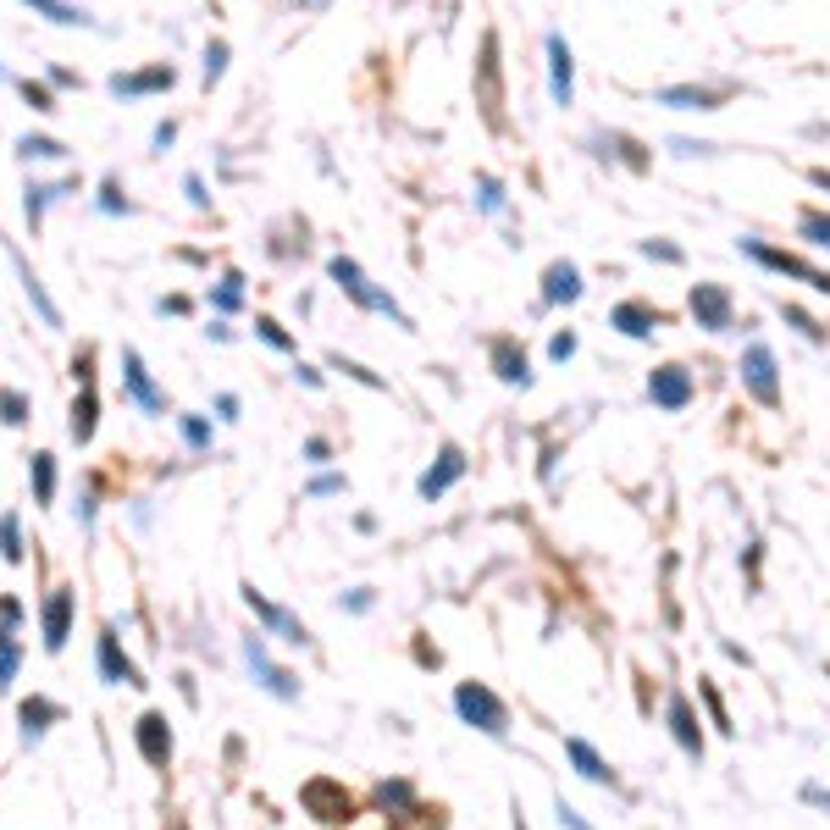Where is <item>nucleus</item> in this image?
Returning <instances> with one entry per match:
<instances>
[{"instance_id": "f257e3e1", "label": "nucleus", "mask_w": 830, "mask_h": 830, "mask_svg": "<svg viewBox=\"0 0 830 830\" xmlns=\"http://www.w3.org/2000/svg\"><path fill=\"white\" fill-rule=\"evenodd\" d=\"M476 111H482V122L493 133L510 128V117H504V61H498V28H487L482 50H476Z\"/></svg>"}, {"instance_id": "f03ea898", "label": "nucleus", "mask_w": 830, "mask_h": 830, "mask_svg": "<svg viewBox=\"0 0 830 830\" xmlns=\"http://www.w3.org/2000/svg\"><path fill=\"white\" fill-rule=\"evenodd\" d=\"M454 709H460V720L476 725L482 736H504L510 731V709H504L498 692H487L482 681H460V687H454Z\"/></svg>"}, {"instance_id": "7ed1b4c3", "label": "nucleus", "mask_w": 830, "mask_h": 830, "mask_svg": "<svg viewBox=\"0 0 830 830\" xmlns=\"http://www.w3.org/2000/svg\"><path fill=\"white\" fill-rule=\"evenodd\" d=\"M299 808H305L310 819H321V825H349V819L360 814L355 797H349L338 781H327V775H310V781L299 786Z\"/></svg>"}, {"instance_id": "20e7f679", "label": "nucleus", "mask_w": 830, "mask_h": 830, "mask_svg": "<svg viewBox=\"0 0 830 830\" xmlns=\"http://www.w3.org/2000/svg\"><path fill=\"white\" fill-rule=\"evenodd\" d=\"M327 277H332V283H338V288H344V294L355 299V305H366V310H382V316H393V321H399V327H410V316H404V310L393 305V294H382V288H371V277L360 272L355 261H344V255H332V261H327Z\"/></svg>"}, {"instance_id": "39448f33", "label": "nucleus", "mask_w": 830, "mask_h": 830, "mask_svg": "<svg viewBox=\"0 0 830 830\" xmlns=\"http://www.w3.org/2000/svg\"><path fill=\"white\" fill-rule=\"evenodd\" d=\"M742 388L753 393V399L764 404V410H781V377H775V355L770 344H747L742 349Z\"/></svg>"}, {"instance_id": "423d86ee", "label": "nucleus", "mask_w": 830, "mask_h": 830, "mask_svg": "<svg viewBox=\"0 0 830 830\" xmlns=\"http://www.w3.org/2000/svg\"><path fill=\"white\" fill-rule=\"evenodd\" d=\"M747 255L759 266H770V272H781V277H797V283H808L814 294H830V272H819V266H808L803 255H786V249H770V244H759V238H747Z\"/></svg>"}, {"instance_id": "0eeeda50", "label": "nucleus", "mask_w": 830, "mask_h": 830, "mask_svg": "<svg viewBox=\"0 0 830 830\" xmlns=\"http://www.w3.org/2000/svg\"><path fill=\"white\" fill-rule=\"evenodd\" d=\"M687 310H692V321H698L703 332H725V327H736L731 288H720V283H692Z\"/></svg>"}, {"instance_id": "6e6552de", "label": "nucleus", "mask_w": 830, "mask_h": 830, "mask_svg": "<svg viewBox=\"0 0 830 830\" xmlns=\"http://www.w3.org/2000/svg\"><path fill=\"white\" fill-rule=\"evenodd\" d=\"M659 106L670 111H720L725 100H731V83H670V89H659Z\"/></svg>"}, {"instance_id": "1a4fd4ad", "label": "nucleus", "mask_w": 830, "mask_h": 830, "mask_svg": "<svg viewBox=\"0 0 830 830\" xmlns=\"http://www.w3.org/2000/svg\"><path fill=\"white\" fill-rule=\"evenodd\" d=\"M692 371L687 366H676V360H670V366H653L648 371V399L659 404V410H687L692 404Z\"/></svg>"}, {"instance_id": "9d476101", "label": "nucleus", "mask_w": 830, "mask_h": 830, "mask_svg": "<svg viewBox=\"0 0 830 830\" xmlns=\"http://www.w3.org/2000/svg\"><path fill=\"white\" fill-rule=\"evenodd\" d=\"M487 360H493L498 382H510V388H526V382H532V360H526L521 338H510V332H498L493 344H487Z\"/></svg>"}, {"instance_id": "9b49d317", "label": "nucleus", "mask_w": 830, "mask_h": 830, "mask_svg": "<svg viewBox=\"0 0 830 830\" xmlns=\"http://www.w3.org/2000/svg\"><path fill=\"white\" fill-rule=\"evenodd\" d=\"M244 659H249V670L261 676V687L272 692V698H283V703H288V698H299V681L288 676L283 664H272V653H266V642H261V637H249V642H244Z\"/></svg>"}, {"instance_id": "f8f14e48", "label": "nucleus", "mask_w": 830, "mask_h": 830, "mask_svg": "<svg viewBox=\"0 0 830 830\" xmlns=\"http://www.w3.org/2000/svg\"><path fill=\"white\" fill-rule=\"evenodd\" d=\"M565 759L576 764L581 781H593V786H609V792H620V775L604 764V753H598L593 742H581V736H565Z\"/></svg>"}, {"instance_id": "ddd939ff", "label": "nucleus", "mask_w": 830, "mask_h": 830, "mask_svg": "<svg viewBox=\"0 0 830 830\" xmlns=\"http://www.w3.org/2000/svg\"><path fill=\"white\" fill-rule=\"evenodd\" d=\"M548 89H554V106L576 100V61H570L565 34H548Z\"/></svg>"}, {"instance_id": "4468645a", "label": "nucleus", "mask_w": 830, "mask_h": 830, "mask_svg": "<svg viewBox=\"0 0 830 830\" xmlns=\"http://www.w3.org/2000/svg\"><path fill=\"white\" fill-rule=\"evenodd\" d=\"M659 321H664V310L648 305V299H620V305L609 310V327H620L626 338H653Z\"/></svg>"}, {"instance_id": "2eb2a0df", "label": "nucleus", "mask_w": 830, "mask_h": 830, "mask_svg": "<svg viewBox=\"0 0 830 830\" xmlns=\"http://www.w3.org/2000/svg\"><path fill=\"white\" fill-rule=\"evenodd\" d=\"M122 382H128L133 404H139L144 415H161V410H166V399H161V388L150 382V371H144L139 349H122Z\"/></svg>"}, {"instance_id": "dca6fc26", "label": "nucleus", "mask_w": 830, "mask_h": 830, "mask_svg": "<svg viewBox=\"0 0 830 830\" xmlns=\"http://www.w3.org/2000/svg\"><path fill=\"white\" fill-rule=\"evenodd\" d=\"M172 83H178V72H172V67H166V61H161V67L128 72V78H122V72H117V78H111L106 89H111V95H117V100H139V95H161V89H172Z\"/></svg>"}, {"instance_id": "f3484780", "label": "nucleus", "mask_w": 830, "mask_h": 830, "mask_svg": "<svg viewBox=\"0 0 830 830\" xmlns=\"http://www.w3.org/2000/svg\"><path fill=\"white\" fill-rule=\"evenodd\" d=\"M664 720H670V736L681 742V753H687V759H703V731H698V714H692L687 692H670V709H664Z\"/></svg>"}, {"instance_id": "a211bd4d", "label": "nucleus", "mask_w": 830, "mask_h": 830, "mask_svg": "<svg viewBox=\"0 0 830 830\" xmlns=\"http://www.w3.org/2000/svg\"><path fill=\"white\" fill-rule=\"evenodd\" d=\"M460 476H465V449H460V443H443L438 465H432V471L421 476V482H415V487H421V498H427V504H432V498H443L454 482H460Z\"/></svg>"}, {"instance_id": "6ab92c4d", "label": "nucleus", "mask_w": 830, "mask_h": 830, "mask_svg": "<svg viewBox=\"0 0 830 830\" xmlns=\"http://www.w3.org/2000/svg\"><path fill=\"white\" fill-rule=\"evenodd\" d=\"M17 626H23V609H17V598H0V687H12L17 681Z\"/></svg>"}, {"instance_id": "aec40b11", "label": "nucleus", "mask_w": 830, "mask_h": 830, "mask_svg": "<svg viewBox=\"0 0 830 830\" xmlns=\"http://www.w3.org/2000/svg\"><path fill=\"white\" fill-rule=\"evenodd\" d=\"M133 736H139V753L144 764H155V770H166V759H172V731H166V714H139V725H133Z\"/></svg>"}, {"instance_id": "412c9836", "label": "nucleus", "mask_w": 830, "mask_h": 830, "mask_svg": "<svg viewBox=\"0 0 830 830\" xmlns=\"http://www.w3.org/2000/svg\"><path fill=\"white\" fill-rule=\"evenodd\" d=\"M100 676L111 681V687H144V676H139V664L128 659V653L117 648V631H100Z\"/></svg>"}, {"instance_id": "4be33fe9", "label": "nucleus", "mask_w": 830, "mask_h": 830, "mask_svg": "<svg viewBox=\"0 0 830 830\" xmlns=\"http://www.w3.org/2000/svg\"><path fill=\"white\" fill-rule=\"evenodd\" d=\"M244 604L255 609V615H261V620H266V626H272V631H277V637H283V642H299V648H305V642H310V631L299 626V620L288 615V609H277V604H272V598H266V593H255V587H244Z\"/></svg>"}, {"instance_id": "5701e85b", "label": "nucleus", "mask_w": 830, "mask_h": 830, "mask_svg": "<svg viewBox=\"0 0 830 830\" xmlns=\"http://www.w3.org/2000/svg\"><path fill=\"white\" fill-rule=\"evenodd\" d=\"M39 620H45V648L61 653V648H67V631H72V593H67V587H56V593L45 598V615H39Z\"/></svg>"}, {"instance_id": "b1692460", "label": "nucleus", "mask_w": 830, "mask_h": 830, "mask_svg": "<svg viewBox=\"0 0 830 830\" xmlns=\"http://www.w3.org/2000/svg\"><path fill=\"white\" fill-rule=\"evenodd\" d=\"M12 266H17V277H23V288H28V305L39 310V321H45V327H61V310H56V299L45 294V283H39V277H34V266H28V255H23V249H12Z\"/></svg>"}, {"instance_id": "393cba45", "label": "nucleus", "mask_w": 830, "mask_h": 830, "mask_svg": "<svg viewBox=\"0 0 830 830\" xmlns=\"http://www.w3.org/2000/svg\"><path fill=\"white\" fill-rule=\"evenodd\" d=\"M543 299H548V305H576V299H581V272H576V266H570V261L548 266V272H543Z\"/></svg>"}, {"instance_id": "a878e982", "label": "nucleus", "mask_w": 830, "mask_h": 830, "mask_svg": "<svg viewBox=\"0 0 830 830\" xmlns=\"http://www.w3.org/2000/svg\"><path fill=\"white\" fill-rule=\"evenodd\" d=\"M17 720H23V742H39V736L50 731V720H61V703H50V698H23Z\"/></svg>"}, {"instance_id": "bb28decb", "label": "nucleus", "mask_w": 830, "mask_h": 830, "mask_svg": "<svg viewBox=\"0 0 830 830\" xmlns=\"http://www.w3.org/2000/svg\"><path fill=\"white\" fill-rule=\"evenodd\" d=\"M95 421H100V399H95V382H89V388H78V404H72V421H67L72 443L95 438Z\"/></svg>"}, {"instance_id": "cd10ccee", "label": "nucleus", "mask_w": 830, "mask_h": 830, "mask_svg": "<svg viewBox=\"0 0 830 830\" xmlns=\"http://www.w3.org/2000/svg\"><path fill=\"white\" fill-rule=\"evenodd\" d=\"M39 17H50V23H61V28H95V17L83 12V6H72V0H28Z\"/></svg>"}, {"instance_id": "c85d7f7f", "label": "nucleus", "mask_w": 830, "mask_h": 830, "mask_svg": "<svg viewBox=\"0 0 830 830\" xmlns=\"http://www.w3.org/2000/svg\"><path fill=\"white\" fill-rule=\"evenodd\" d=\"M72 189H78V183H34V189H28V200H23V216H28V222H34V233H39V222H45V205L50 200H56V194H72Z\"/></svg>"}, {"instance_id": "c756f323", "label": "nucleus", "mask_w": 830, "mask_h": 830, "mask_svg": "<svg viewBox=\"0 0 830 830\" xmlns=\"http://www.w3.org/2000/svg\"><path fill=\"white\" fill-rule=\"evenodd\" d=\"M28 482H34V498H39V504H50V498H56V454H34V465H28Z\"/></svg>"}, {"instance_id": "7c9ffc66", "label": "nucleus", "mask_w": 830, "mask_h": 830, "mask_svg": "<svg viewBox=\"0 0 830 830\" xmlns=\"http://www.w3.org/2000/svg\"><path fill=\"white\" fill-rule=\"evenodd\" d=\"M598 139H604V144H615V155L631 166V172H648V166H653V155L642 150V144L631 139V133H598Z\"/></svg>"}, {"instance_id": "2f4dec72", "label": "nucleus", "mask_w": 830, "mask_h": 830, "mask_svg": "<svg viewBox=\"0 0 830 830\" xmlns=\"http://www.w3.org/2000/svg\"><path fill=\"white\" fill-rule=\"evenodd\" d=\"M17 150H23L28 161H61V155H67V144L50 139V133H28V139L17 144Z\"/></svg>"}, {"instance_id": "473e14b6", "label": "nucleus", "mask_w": 830, "mask_h": 830, "mask_svg": "<svg viewBox=\"0 0 830 830\" xmlns=\"http://www.w3.org/2000/svg\"><path fill=\"white\" fill-rule=\"evenodd\" d=\"M797 233H803L808 244L830 249V211H803V216H797Z\"/></svg>"}, {"instance_id": "72a5a7b5", "label": "nucleus", "mask_w": 830, "mask_h": 830, "mask_svg": "<svg viewBox=\"0 0 830 830\" xmlns=\"http://www.w3.org/2000/svg\"><path fill=\"white\" fill-rule=\"evenodd\" d=\"M0 559H6V565H17V559H23V526H17V515H6V521H0Z\"/></svg>"}, {"instance_id": "f704fd0d", "label": "nucleus", "mask_w": 830, "mask_h": 830, "mask_svg": "<svg viewBox=\"0 0 830 830\" xmlns=\"http://www.w3.org/2000/svg\"><path fill=\"white\" fill-rule=\"evenodd\" d=\"M0 421H6V427H23V421H28V399L17 388L0 393Z\"/></svg>"}, {"instance_id": "c9c22d12", "label": "nucleus", "mask_w": 830, "mask_h": 830, "mask_svg": "<svg viewBox=\"0 0 830 830\" xmlns=\"http://www.w3.org/2000/svg\"><path fill=\"white\" fill-rule=\"evenodd\" d=\"M255 338H261V344H272V349H283V355L294 349V338H288V332L277 327L272 316H255Z\"/></svg>"}, {"instance_id": "e433bc0d", "label": "nucleus", "mask_w": 830, "mask_h": 830, "mask_svg": "<svg viewBox=\"0 0 830 830\" xmlns=\"http://www.w3.org/2000/svg\"><path fill=\"white\" fill-rule=\"evenodd\" d=\"M222 72H227V39H211V45H205V89H211Z\"/></svg>"}, {"instance_id": "4c0bfd02", "label": "nucleus", "mask_w": 830, "mask_h": 830, "mask_svg": "<svg viewBox=\"0 0 830 830\" xmlns=\"http://www.w3.org/2000/svg\"><path fill=\"white\" fill-rule=\"evenodd\" d=\"M781 316L792 321V327L803 332V338H814V344H819V338H825V327H819V321L808 316V310H797V305H781Z\"/></svg>"}, {"instance_id": "58836bf2", "label": "nucleus", "mask_w": 830, "mask_h": 830, "mask_svg": "<svg viewBox=\"0 0 830 830\" xmlns=\"http://www.w3.org/2000/svg\"><path fill=\"white\" fill-rule=\"evenodd\" d=\"M415 803V792L404 781H393V786H377V808H410Z\"/></svg>"}, {"instance_id": "ea45409f", "label": "nucleus", "mask_w": 830, "mask_h": 830, "mask_svg": "<svg viewBox=\"0 0 830 830\" xmlns=\"http://www.w3.org/2000/svg\"><path fill=\"white\" fill-rule=\"evenodd\" d=\"M698 698L709 703L714 725H720V731H731V714H725V703H720V692H714V681H698Z\"/></svg>"}, {"instance_id": "a19ab883", "label": "nucleus", "mask_w": 830, "mask_h": 830, "mask_svg": "<svg viewBox=\"0 0 830 830\" xmlns=\"http://www.w3.org/2000/svg\"><path fill=\"white\" fill-rule=\"evenodd\" d=\"M183 438H189V449H211V427L200 415H183Z\"/></svg>"}, {"instance_id": "79ce46f5", "label": "nucleus", "mask_w": 830, "mask_h": 830, "mask_svg": "<svg viewBox=\"0 0 830 830\" xmlns=\"http://www.w3.org/2000/svg\"><path fill=\"white\" fill-rule=\"evenodd\" d=\"M332 366H338V371H349V377H355V382H366V388H388V382H382V377H377V371H366V366H355V360H344V355H332Z\"/></svg>"}, {"instance_id": "37998d69", "label": "nucleus", "mask_w": 830, "mask_h": 830, "mask_svg": "<svg viewBox=\"0 0 830 830\" xmlns=\"http://www.w3.org/2000/svg\"><path fill=\"white\" fill-rule=\"evenodd\" d=\"M100 211H111V216H117V211H122V216H128V211H133V205H128V200H122V183H117V178H111V183H106V189H100Z\"/></svg>"}, {"instance_id": "c03bdc74", "label": "nucleus", "mask_w": 830, "mask_h": 830, "mask_svg": "<svg viewBox=\"0 0 830 830\" xmlns=\"http://www.w3.org/2000/svg\"><path fill=\"white\" fill-rule=\"evenodd\" d=\"M23 100H28V106H34V111H56V100H50V89H45V83H34V78H23Z\"/></svg>"}, {"instance_id": "a18cd8bd", "label": "nucleus", "mask_w": 830, "mask_h": 830, "mask_svg": "<svg viewBox=\"0 0 830 830\" xmlns=\"http://www.w3.org/2000/svg\"><path fill=\"white\" fill-rule=\"evenodd\" d=\"M238 283H244L238 272L222 277V288H216V310H238Z\"/></svg>"}, {"instance_id": "49530a36", "label": "nucleus", "mask_w": 830, "mask_h": 830, "mask_svg": "<svg viewBox=\"0 0 830 830\" xmlns=\"http://www.w3.org/2000/svg\"><path fill=\"white\" fill-rule=\"evenodd\" d=\"M554 814H559V830H593V825H587V819H581V808H570L565 797H559V803H554Z\"/></svg>"}, {"instance_id": "de8ad7c7", "label": "nucleus", "mask_w": 830, "mask_h": 830, "mask_svg": "<svg viewBox=\"0 0 830 830\" xmlns=\"http://www.w3.org/2000/svg\"><path fill=\"white\" fill-rule=\"evenodd\" d=\"M642 255H648V261H670V266L681 261V249L676 244H659V238H648V244H642Z\"/></svg>"}, {"instance_id": "09e8293b", "label": "nucleus", "mask_w": 830, "mask_h": 830, "mask_svg": "<svg viewBox=\"0 0 830 830\" xmlns=\"http://www.w3.org/2000/svg\"><path fill=\"white\" fill-rule=\"evenodd\" d=\"M548 355H554V360H570V355H576V332H554Z\"/></svg>"}, {"instance_id": "8fccbe9b", "label": "nucleus", "mask_w": 830, "mask_h": 830, "mask_svg": "<svg viewBox=\"0 0 830 830\" xmlns=\"http://www.w3.org/2000/svg\"><path fill=\"white\" fill-rule=\"evenodd\" d=\"M183 189H189V200L200 205V211H205V205H211V194H205V183H200V178H183Z\"/></svg>"}, {"instance_id": "3c124183", "label": "nucleus", "mask_w": 830, "mask_h": 830, "mask_svg": "<svg viewBox=\"0 0 830 830\" xmlns=\"http://www.w3.org/2000/svg\"><path fill=\"white\" fill-rule=\"evenodd\" d=\"M310 493H344V476H316V482H310Z\"/></svg>"}, {"instance_id": "603ef678", "label": "nucleus", "mask_w": 830, "mask_h": 830, "mask_svg": "<svg viewBox=\"0 0 830 830\" xmlns=\"http://www.w3.org/2000/svg\"><path fill=\"white\" fill-rule=\"evenodd\" d=\"M482 205H487V211H498V205H504V194H498L493 178H482Z\"/></svg>"}, {"instance_id": "864d4df0", "label": "nucleus", "mask_w": 830, "mask_h": 830, "mask_svg": "<svg viewBox=\"0 0 830 830\" xmlns=\"http://www.w3.org/2000/svg\"><path fill=\"white\" fill-rule=\"evenodd\" d=\"M172 139H178V128H172V122H161V128H155V150H166Z\"/></svg>"}, {"instance_id": "5fc2aeb1", "label": "nucleus", "mask_w": 830, "mask_h": 830, "mask_svg": "<svg viewBox=\"0 0 830 830\" xmlns=\"http://www.w3.org/2000/svg\"><path fill=\"white\" fill-rule=\"evenodd\" d=\"M216 410H222V421H233V415H238V399H233V393H222V399H216Z\"/></svg>"}, {"instance_id": "6e6d98bb", "label": "nucleus", "mask_w": 830, "mask_h": 830, "mask_svg": "<svg viewBox=\"0 0 830 830\" xmlns=\"http://www.w3.org/2000/svg\"><path fill=\"white\" fill-rule=\"evenodd\" d=\"M808 178H814L819 189H830V166H814V172H808Z\"/></svg>"}]
</instances>
